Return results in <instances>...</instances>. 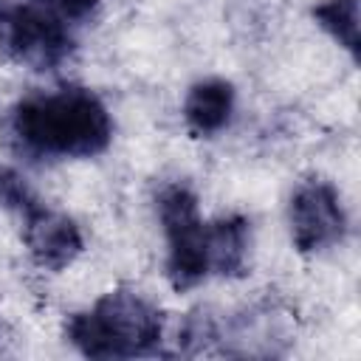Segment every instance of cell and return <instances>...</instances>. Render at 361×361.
I'll use <instances>...</instances> for the list:
<instances>
[{
	"instance_id": "6da1fadb",
	"label": "cell",
	"mask_w": 361,
	"mask_h": 361,
	"mask_svg": "<svg viewBox=\"0 0 361 361\" xmlns=\"http://www.w3.org/2000/svg\"><path fill=\"white\" fill-rule=\"evenodd\" d=\"M8 147L28 161L93 158L113 141V118L104 102L79 85L20 99L6 116Z\"/></svg>"
},
{
	"instance_id": "7a4b0ae2",
	"label": "cell",
	"mask_w": 361,
	"mask_h": 361,
	"mask_svg": "<svg viewBox=\"0 0 361 361\" xmlns=\"http://www.w3.org/2000/svg\"><path fill=\"white\" fill-rule=\"evenodd\" d=\"M65 338L87 358L158 355L164 341V316L144 293L116 288L99 296L87 310L73 313L65 322Z\"/></svg>"
},
{
	"instance_id": "3957f363",
	"label": "cell",
	"mask_w": 361,
	"mask_h": 361,
	"mask_svg": "<svg viewBox=\"0 0 361 361\" xmlns=\"http://www.w3.org/2000/svg\"><path fill=\"white\" fill-rule=\"evenodd\" d=\"M73 25L37 0H0V54L31 71H54L76 51Z\"/></svg>"
},
{
	"instance_id": "277c9868",
	"label": "cell",
	"mask_w": 361,
	"mask_h": 361,
	"mask_svg": "<svg viewBox=\"0 0 361 361\" xmlns=\"http://www.w3.org/2000/svg\"><path fill=\"white\" fill-rule=\"evenodd\" d=\"M158 220L166 240V276L175 290H189L209 279V248H206V223L200 220L197 195L186 183L161 186Z\"/></svg>"
},
{
	"instance_id": "5b68a950",
	"label": "cell",
	"mask_w": 361,
	"mask_h": 361,
	"mask_svg": "<svg viewBox=\"0 0 361 361\" xmlns=\"http://www.w3.org/2000/svg\"><path fill=\"white\" fill-rule=\"evenodd\" d=\"M290 240L299 254H316L344 240L347 212L330 180L310 178L296 186L288 203Z\"/></svg>"
},
{
	"instance_id": "8992f818",
	"label": "cell",
	"mask_w": 361,
	"mask_h": 361,
	"mask_svg": "<svg viewBox=\"0 0 361 361\" xmlns=\"http://www.w3.org/2000/svg\"><path fill=\"white\" fill-rule=\"evenodd\" d=\"M23 240L31 254V259L45 271H62L82 254V231L79 226L62 214L48 209L42 200L23 214Z\"/></svg>"
},
{
	"instance_id": "52a82bcc",
	"label": "cell",
	"mask_w": 361,
	"mask_h": 361,
	"mask_svg": "<svg viewBox=\"0 0 361 361\" xmlns=\"http://www.w3.org/2000/svg\"><path fill=\"white\" fill-rule=\"evenodd\" d=\"M234 113V87L226 79H200L189 87L183 99L186 130L197 138L220 133Z\"/></svg>"
},
{
	"instance_id": "ba28073f",
	"label": "cell",
	"mask_w": 361,
	"mask_h": 361,
	"mask_svg": "<svg viewBox=\"0 0 361 361\" xmlns=\"http://www.w3.org/2000/svg\"><path fill=\"white\" fill-rule=\"evenodd\" d=\"M251 228L240 214H223L206 223V248H209V274L214 276H240L248 265Z\"/></svg>"
},
{
	"instance_id": "9c48e42d",
	"label": "cell",
	"mask_w": 361,
	"mask_h": 361,
	"mask_svg": "<svg viewBox=\"0 0 361 361\" xmlns=\"http://www.w3.org/2000/svg\"><path fill=\"white\" fill-rule=\"evenodd\" d=\"M313 20L358 59V0H319L313 6Z\"/></svg>"
},
{
	"instance_id": "30bf717a",
	"label": "cell",
	"mask_w": 361,
	"mask_h": 361,
	"mask_svg": "<svg viewBox=\"0 0 361 361\" xmlns=\"http://www.w3.org/2000/svg\"><path fill=\"white\" fill-rule=\"evenodd\" d=\"M37 203H39V197H37V192L25 183V178L0 164V209H8V212H14V214L23 217V214L31 212Z\"/></svg>"
},
{
	"instance_id": "8fae6325",
	"label": "cell",
	"mask_w": 361,
	"mask_h": 361,
	"mask_svg": "<svg viewBox=\"0 0 361 361\" xmlns=\"http://www.w3.org/2000/svg\"><path fill=\"white\" fill-rule=\"evenodd\" d=\"M37 3L54 11L56 17H62L73 28L93 23L99 14V0H37Z\"/></svg>"
}]
</instances>
